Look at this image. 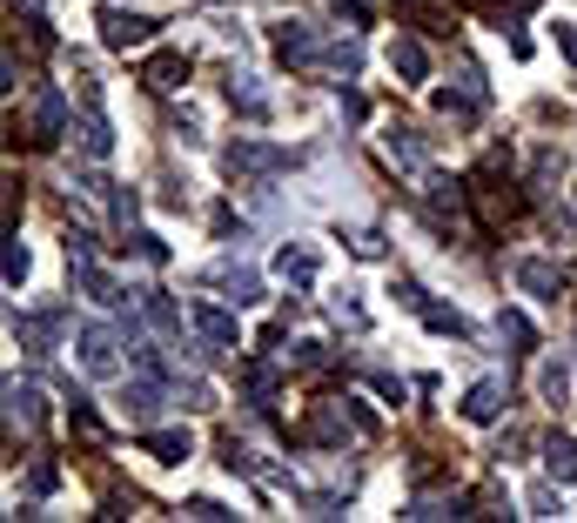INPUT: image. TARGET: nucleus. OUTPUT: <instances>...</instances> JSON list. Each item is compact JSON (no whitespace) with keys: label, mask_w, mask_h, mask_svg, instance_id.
<instances>
[{"label":"nucleus","mask_w":577,"mask_h":523,"mask_svg":"<svg viewBox=\"0 0 577 523\" xmlns=\"http://www.w3.org/2000/svg\"><path fill=\"white\" fill-rule=\"evenodd\" d=\"M470 202H477V222H483V228H504V222L524 215V189L504 174V161H490V168L470 174Z\"/></svg>","instance_id":"f257e3e1"},{"label":"nucleus","mask_w":577,"mask_h":523,"mask_svg":"<svg viewBox=\"0 0 577 523\" xmlns=\"http://www.w3.org/2000/svg\"><path fill=\"white\" fill-rule=\"evenodd\" d=\"M424 215H430V228L437 235H450V242H463V235H477L483 222H470V189H457V182H444V174H424Z\"/></svg>","instance_id":"f03ea898"},{"label":"nucleus","mask_w":577,"mask_h":523,"mask_svg":"<svg viewBox=\"0 0 577 523\" xmlns=\"http://www.w3.org/2000/svg\"><path fill=\"white\" fill-rule=\"evenodd\" d=\"M228 168H235V174H256V182H263V174H289V168H296V148H276V141H256V135H235V141H228Z\"/></svg>","instance_id":"7ed1b4c3"},{"label":"nucleus","mask_w":577,"mask_h":523,"mask_svg":"<svg viewBox=\"0 0 577 523\" xmlns=\"http://www.w3.org/2000/svg\"><path fill=\"white\" fill-rule=\"evenodd\" d=\"M95 28H101V47L128 54V47H148L161 21H154V14H128V8H101V14H95Z\"/></svg>","instance_id":"20e7f679"},{"label":"nucleus","mask_w":577,"mask_h":523,"mask_svg":"<svg viewBox=\"0 0 577 523\" xmlns=\"http://www.w3.org/2000/svg\"><path fill=\"white\" fill-rule=\"evenodd\" d=\"M517 289H524V296H537V302H557V296L570 289V276L557 269V262L531 255V262H517Z\"/></svg>","instance_id":"39448f33"},{"label":"nucleus","mask_w":577,"mask_h":523,"mask_svg":"<svg viewBox=\"0 0 577 523\" xmlns=\"http://www.w3.org/2000/svg\"><path fill=\"white\" fill-rule=\"evenodd\" d=\"M457 409H463V423H498V416L511 409V389H504L498 376H483V383H470V396H463Z\"/></svg>","instance_id":"423d86ee"},{"label":"nucleus","mask_w":577,"mask_h":523,"mask_svg":"<svg viewBox=\"0 0 577 523\" xmlns=\"http://www.w3.org/2000/svg\"><path fill=\"white\" fill-rule=\"evenodd\" d=\"M276 54H282L289 67H309V61L322 54V41H316L309 21H282V28H276Z\"/></svg>","instance_id":"0eeeda50"},{"label":"nucleus","mask_w":577,"mask_h":523,"mask_svg":"<svg viewBox=\"0 0 577 523\" xmlns=\"http://www.w3.org/2000/svg\"><path fill=\"white\" fill-rule=\"evenodd\" d=\"M74 342H81V370H88V376H115V335L101 322H88Z\"/></svg>","instance_id":"6e6552de"},{"label":"nucleus","mask_w":577,"mask_h":523,"mask_svg":"<svg viewBox=\"0 0 577 523\" xmlns=\"http://www.w3.org/2000/svg\"><path fill=\"white\" fill-rule=\"evenodd\" d=\"M389 67L417 87V81H430V47H424L417 34H396V41H389Z\"/></svg>","instance_id":"1a4fd4ad"},{"label":"nucleus","mask_w":577,"mask_h":523,"mask_svg":"<svg viewBox=\"0 0 577 523\" xmlns=\"http://www.w3.org/2000/svg\"><path fill=\"white\" fill-rule=\"evenodd\" d=\"M74 141H81V154H88V161H108V154H115V128H108V115L88 108V115L74 121Z\"/></svg>","instance_id":"9d476101"},{"label":"nucleus","mask_w":577,"mask_h":523,"mask_svg":"<svg viewBox=\"0 0 577 523\" xmlns=\"http://www.w3.org/2000/svg\"><path fill=\"white\" fill-rule=\"evenodd\" d=\"M189 322L202 329V342H209V349H235V342H242V335H235V316H228V309H215V302H195V309H189Z\"/></svg>","instance_id":"9b49d317"},{"label":"nucleus","mask_w":577,"mask_h":523,"mask_svg":"<svg viewBox=\"0 0 577 523\" xmlns=\"http://www.w3.org/2000/svg\"><path fill=\"white\" fill-rule=\"evenodd\" d=\"M141 81L154 87V95H175V87L189 81V54H175V47H161L148 67H141Z\"/></svg>","instance_id":"f8f14e48"},{"label":"nucleus","mask_w":577,"mask_h":523,"mask_svg":"<svg viewBox=\"0 0 577 523\" xmlns=\"http://www.w3.org/2000/svg\"><path fill=\"white\" fill-rule=\"evenodd\" d=\"M54 322H61V309H47V316H14V342L28 349V356H54Z\"/></svg>","instance_id":"ddd939ff"},{"label":"nucleus","mask_w":577,"mask_h":523,"mask_svg":"<svg viewBox=\"0 0 577 523\" xmlns=\"http://www.w3.org/2000/svg\"><path fill=\"white\" fill-rule=\"evenodd\" d=\"M67 135V108L54 87H34V141H61Z\"/></svg>","instance_id":"4468645a"},{"label":"nucleus","mask_w":577,"mask_h":523,"mask_svg":"<svg viewBox=\"0 0 577 523\" xmlns=\"http://www.w3.org/2000/svg\"><path fill=\"white\" fill-rule=\"evenodd\" d=\"M141 450H148L154 463H189V457H195L189 429H148V436H141Z\"/></svg>","instance_id":"2eb2a0df"},{"label":"nucleus","mask_w":577,"mask_h":523,"mask_svg":"<svg viewBox=\"0 0 577 523\" xmlns=\"http://www.w3.org/2000/svg\"><path fill=\"white\" fill-rule=\"evenodd\" d=\"M544 477H551V483H570V477H577V444H570L564 429L544 436Z\"/></svg>","instance_id":"dca6fc26"},{"label":"nucleus","mask_w":577,"mask_h":523,"mask_svg":"<svg viewBox=\"0 0 577 523\" xmlns=\"http://www.w3.org/2000/svg\"><path fill=\"white\" fill-rule=\"evenodd\" d=\"M228 102H235L242 115H249V121H263V115H269V95L256 87V74H228Z\"/></svg>","instance_id":"f3484780"},{"label":"nucleus","mask_w":577,"mask_h":523,"mask_svg":"<svg viewBox=\"0 0 577 523\" xmlns=\"http://www.w3.org/2000/svg\"><path fill=\"white\" fill-rule=\"evenodd\" d=\"M383 148H389V161H403V168H424V161H430V141H424V135H409V128H389Z\"/></svg>","instance_id":"a211bd4d"},{"label":"nucleus","mask_w":577,"mask_h":523,"mask_svg":"<svg viewBox=\"0 0 577 523\" xmlns=\"http://www.w3.org/2000/svg\"><path fill=\"white\" fill-rule=\"evenodd\" d=\"M477 108H483V95H470V87H444V95H437V115H444V121H457V128H470V121H477Z\"/></svg>","instance_id":"6ab92c4d"},{"label":"nucleus","mask_w":577,"mask_h":523,"mask_svg":"<svg viewBox=\"0 0 577 523\" xmlns=\"http://www.w3.org/2000/svg\"><path fill=\"white\" fill-rule=\"evenodd\" d=\"M276 276H282V282H296V289H309V282H316V255L289 242V248L276 255Z\"/></svg>","instance_id":"aec40b11"},{"label":"nucleus","mask_w":577,"mask_h":523,"mask_svg":"<svg viewBox=\"0 0 577 523\" xmlns=\"http://www.w3.org/2000/svg\"><path fill=\"white\" fill-rule=\"evenodd\" d=\"M215 289H228V302H263V282L249 276V269H228V262H222V269L209 276Z\"/></svg>","instance_id":"412c9836"},{"label":"nucleus","mask_w":577,"mask_h":523,"mask_svg":"<svg viewBox=\"0 0 577 523\" xmlns=\"http://www.w3.org/2000/svg\"><path fill=\"white\" fill-rule=\"evenodd\" d=\"M121 403H128V416H135V423H148V416L161 409V383H154V376H148V383H128V389H121Z\"/></svg>","instance_id":"4be33fe9"},{"label":"nucleus","mask_w":577,"mask_h":523,"mask_svg":"<svg viewBox=\"0 0 577 523\" xmlns=\"http://www.w3.org/2000/svg\"><path fill=\"white\" fill-rule=\"evenodd\" d=\"M8 416H14V423H28V429H34V423H41V416H47V409H41V389H28V383H8Z\"/></svg>","instance_id":"5701e85b"},{"label":"nucleus","mask_w":577,"mask_h":523,"mask_svg":"<svg viewBox=\"0 0 577 523\" xmlns=\"http://www.w3.org/2000/svg\"><path fill=\"white\" fill-rule=\"evenodd\" d=\"M498 335H504V342H517L511 356H531V349H537V329H531L517 309H504V316H498Z\"/></svg>","instance_id":"b1692460"},{"label":"nucleus","mask_w":577,"mask_h":523,"mask_svg":"<svg viewBox=\"0 0 577 523\" xmlns=\"http://www.w3.org/2000/svg\"><path fill=\"white\" fill-rule=\"evenodd\" d=\"M537 396H544L551 409L570 403V370H564V363H544V370H537Z\"/></svg>","instance_id":"393cba45"},{"label":"nucleus","mask_w":577,"mask_h":523,"mask_svg":"<svg viewBox=\"0 0 577 523\" xmlns=\"http://www.w3.org/2000/svg\"><path fill=\"white\" fill-rule=\"evenodd\" d=\"M141 309H148V322H154V329H182V309H175V296L141 289Z\"/></svg>","instance_id":"a878e982"},{"label":"nucleus","mask_w":577,"mask_h":523,"mask_svg":"<svg viewBox=\"0 0 577 523\" xmlns=\"http://www.w3.org/2000/svg\"><path fill=\"white\" fill-rule=\"evenodd\" d=\"M322 61L336 67V74H350V81L363 74V47H356V41H329V47H322Z\"/></svg>","instance_id":"bb28decb"},{"label":"nucleus","mask_w":577,"mask_h":523,"mask_svg":"<svg viewBox=\"0 0 577 523\" xmlns=\"http://www.w3.org/2000/svg\"><path fill=\"white\" fill-rule=\"evenodd\" d=\"M424 322H430V329H444V335H463V329H470L450 302H430V296H424Z\"/></svg>","instance_id":"cd10ccee"},{"label":"nucleus","mask_w":577,"mask_h":523,"mask_svg":"<svg viewBox=\"0 0 577 523\" xmlns=\"http://www.w3.org/2000/svg\"><path fill=\"white\" fill-rule=\"evenodd\" d=\"M396 14H409V21H417V28L444 34V14H437V0H396Z\"/></svg>","instance_id":"c85d7f7f"},{"label":"nucleus","mask_w":577,"mask_h":523,"mask_svg":"<svg viewBox=\"0 0 577 523\" xmlns=\"http://www.w3.org/2000/svg\"><path fill=\"white\" fill-rule=\"evenodd\" d=\"M28 269H34V262H28L21 235H8V289H21V282H28Z\"/></svg>","instance_id":"c756f323"},{"label":"nucleus","mask_w":577,"mask_h":523,"mask_svg":"<svg viewBox=\"0 0 577 523\" xmlns=\"http://www.w3.org/2000/svg\"><path fill=\"white\" fill-rule=\"evenodd\" d=\"M128 248H135L141 262H169V242H161V235H148V228H135V235H128Z\"/></svg>","instance_id":"7c9ffc66"},{"label":"nucleus","mask_w":577,"mask_h":523,"mask_svg":"<svg viewBox=\"0 0 577 523\" xmlns=\"http://www.w3.org/2000/svg\"><path fill=\"white\" fill-rule=\"evenodd\" d=\"M343 409H350V429H356V436H376V409H370L363 396H343Z\"/></svg>","instance_id":"2f4dec72"},{"label":"nucleus","mask_w":577,"mask_h":523,"mask_svg":"<svg viewBox=\"0 0 577 523\" xmlns=\"http://www.w3.org/2000/svg\"><path fill=\"white\" fill-rule=\"evenodd\" d=\"M242 389H249V396L263 403V396L276 389V370H269V363H249V376H242Z\"/></svg>","instance_id":"473e14b6"},{"label":"nucleus","mask_w":577,"mask_h":523,"mask_svg":"<svg viewBox=\"0 0 577 523\" xmlns=\"http://www.w3.org/2000/svg\"><path fill=\"white\" fill-rule=\"evenodd\" d=\"M74 436H88V444H101L108 429H101V416H95V409H81V403H74Z\"/></svg>","instance_id":"72a5a7b5"},{"label":"nucleus","mask_w":577,"mask_h":523,"mask_svg":"<svg viewBox=\"0 0 577 523\" xmlns=\"http://www.w3.org/2000/svg\"><path fill=\"white\" fill-rule=\"evenodd\" d=\"M350 248H356L363 262H383V235H376V228H356V235H350Z\"/></svg>","instance_id":"f704fd0d"},{"label":"nucleus","mask_w":577,"mask_h":523,"mask_svg":"<svg viewBox=\"0 0 577 523\" xmlns=\"http://www.w3.org/2000/svg\"><path fill=\"white\" fill-rule=\"evenodd\" d=\"M54 483H61V470H54V463H47V457H41V463H34V470H28V490H34V497H47V490H54Z\"/></svg>","instance_id":"c9c22d12"},{"label":"nucleus","mask_w":577,"mask_h":523,"mask_svg":"<svg viewBox=\"0 0 577 523\" xmlns=\"http://www.w3.org/2000/svg\"><path fill=\"white\" fill-rule=\"evenodd\" d=\"M289 363H296V370H322V363H329V349H322V342H296V356H289Z\"/></svg>","instance_id":"e433bc0d"},{"label":"nucleus","mask_w":577,"mask_h":523,"mask_svg":"<svg viewBox=\"0 0 577 523\" xmlns=\"http://www.w3.org/2000/svg\"><path fill=\"white\" fill-rule=\"evenodd\" d=\"M189 516H202V523H222V516H235V510H222L215 497H189Z\"/></svg>","instance_id":"4c0bfd02"},{"label":"nucleus","mask_w":577,"mask_h":523,"mask_svg":"<svg viewBox=\"0 0 577 523\" xmlns=\"http://www.w3.org/2000/svg\"><path fill=\"white\" fill-rule=\"evenodd\" d=\"M531 516H557V490L537 483V490H531Z\"/></svg>","instance_id":"58836bf2"},{"label":"nucleus","mask_w":577,"mask_h":523,"mask_svg":"<svg viewBox=\"0 0 577 523\" xmlns=\"http://www.w3.org/2000/svg\"><path fill=\"white\" fill-rule=\"evenodd\" d=\"M470 8H498V0H470Z\"/></svg>","instance_id":"ea45409f"}]
</instances>
